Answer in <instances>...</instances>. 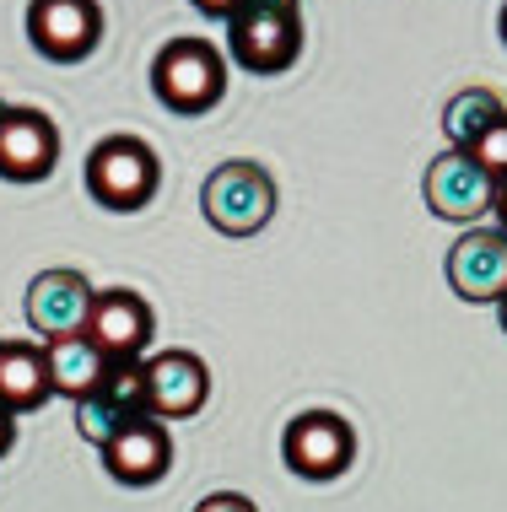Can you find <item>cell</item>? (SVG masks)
Masks as SVG:
<instances>
[{"label":"cell","instance_id":"cell-2","mask_svg":"<svg viewBox=\"0 0 507 512\" xmlns=\"http://www.w3.org/2000/svg\"><path fill=\"white\" fill-rule=\"evenodd\" d=\"M152 92L162 108L195 119L211 114L227 92V60L222 49H211L205 38H168L152 60Z\"/></svg>","mask_w":507,"mask_h":512},{"label":"cell","instance_id":"cell-14","mask_svg":"<svg viewBox=\"0 0 507 512\" xmlns=\"http://www.w3.org/2000/svg\"><path fill=\"white\" fill-rule=\"evenodd\" d=\"M103 464L119 486H157L173 464V437L157 415H141L135 426H125L114 442H103Z\"/></svg>","mask_w":507,"mask_h":512},{"label":"cell","instance_id":"cell-12","mask_svg":"<svg viewBox=\"0 0 507 512\" xmlns=\"http://www.w3.org/2000/svg\"><path fill=\"white\" fill-rule=\"evenodd\" d=\"M448 286L464 302H502L507 292V232H464V238L448 248Z\"/></svg>","mask_w":507,"mask_h":512},{"label":"cell","instance_id":"cell-8","mask_svg":"<svg viewBox=\"0 0 507 512\" xmlns=\"http://www.w3.org/2000/svg\"><path fill=\"white\" fill-rule=\"evenodd\" d=\"M427 211L443 216V221H475V216H491V200H497V178H491L470 151H454L448 146L443 157L427 162Z\"/></svg>","mask_w":507,"mask_h":512},{"label":"cell","instance_id":"cell-15","mask_svg":"<svg viewBox=\"0 0 507 512\" xmlns=\"http://www.w3.org/2000/svg\"><path fill=\"white\" fill-rule=\"evenodd\" d=\"M54 394L49 383V351L33 340H0V405L11 415L38 410Z\"/></svg>","mask_w":507,"mask_h":512},{"label":"cell","instance_id":"cell-20","mask_svg":"<svg viewBox=\"0 0 507 512\" xmlns=\"http://www.w3.org/2000/svg\"><path fill=\"white\" fill-rule=\"evenodd\" d=\"M189 6H195V11H205V17H232V11H238L243 6V0H189Z\"/></svg>","mask_w":507,"mask_h":512},{"label":"cell","instance_id":"cell-24","mask_svg":"<svg viewBox=\"0 0 507 512\" xmlns=\"http://www.w3.org/2000/svg\"><path fill=\"white\" fill-rule=\"evenodd\" d=\"M497 318H502V329H507V292H502V302H497Z\"/></svg>","mask_w":507,"mask_h":512},{"label":"cell","instance_id":"cell-4","mask_svg":"<svg viewBox=\"0 0 507 512\" xmlns=\"http://www.w3.org/2000/svg\"><path fill=\"white\" fill-rule=\"evenodd\" d=\"M200 211L216 232L249 238V232H259L276 216V178L259 168V162L232 157L222 168H211V178L200 184Z\"/></svg>","mask_w":507,"mask_h":512},{"label":"cell","instance_id":"cell-23","mask_svg":"<svg viewBox=\"0 0 507 512\" xmlns=\"http://www.w3.org/2000/svg\"><path fill=\"white\" fill-rule=\"evenodd\" d=\"M497 33H502V44H507V6H502V17H497Z\"/></svg>","mask_w":507,"mask_h":512},{"label":"cell","instance_id":"cell-7","mask_svg":"<svg viewBox=\"0 0 507 512\" xmlns=\"http://www.w3.org/2000/svg\"><path fill=\"white\" fill-rule=\"evenodd\" d=\"M103 6L98 0H33L27 6V44L54 65H76L98 49Z\"/></svg>","mask_w":507,"mask_h":512},{"label":"cell","instance_id":"cell-17","mask_svg":"<svg viewBox=\"0 0 507 512\" xmlns=\"http://www.w3.org/2000/svg\"><path fill=\"white\" fill-rule=\"evenodd\" d=\"M502 114H507V108H502V98L491 87H464L443 108V130H448V141H454V151H470Z\"/></svg>","mask_w":507,"mask_h":512},{"label":"cell","instance_id":"cell-9","mask_svg":"<svg viewBox=\"0 0 507 512\" xmlns=\"http://www.w3.org/2000/svg\"><path fill=\"white\" fill-rule=\"evenodd\" d=\"M60 162V130L44 108H6L0 119V178L11 184H44Z\"/></svg>","mask_w":507,"mask_h":512},{"label":"cell","instance_id":"cell-18","mask_svg":"<svg viewBox=\"0 0 507 512\" xmlns=\"http://www.w3.org/2000/svg\"><path fill=\"white\" fill-rule=\"evenodd\" d=\"M470 157L481 162V168H486L491 178H507V114H502L497 124H491L481 141L470 146Z\"/></svg>","mask_w":507,"mask_h":512},{"label":"cell","instance_id":"cell-25","mask_svg":"<svg viewBox=\"0 0 507 512\" xmlns=\"http://www.w3.org/2000/svg\"><path fill=\"white\" fill-rule=\"evenodd\" d=\"M6 108H11V103H0V119H6Z\"/></svg>","mask_w":507,"mask_h":512},{"label":"cell","instance_id":"cell-21","mask_svg":"<svg viewBox=\"0 0 507 512\" xmlns=\"http://www.w3.org/2000/svg\"><path fill=\"white\" fill-rule=\"evenodd\" d=\"M11 442H17V415H11L6 405H0V459L11 453Z\"/></svg>","mask_w":507,"mask_h":512},{"label":"cell","instance_id":"cell-11","mask_svg":"<svg viewBox=\"0 0 507 512\" xmlns=\"http://www.w3.org/2000/svg\"><path fill=\"white\" fill-rule=\"evenodd\" d=\"M108 362H125V356H146V345L157 335V318L146 308V297L125 292V286H114V292H98L92 297V313H87V329H81Z\"/></svg>","mask_w":507,"mask_h":512},{"label":"cell","instance_id":"cell-1","mask_svg":"<svg viewBox=\"0 0 507 512\" xmlns=\"http://www.w3.org/2000/svg\"><path fill=\"white\" fill-rule=\"evenodd\" d=\"M227 49L249 76H281L303 54V0H243L227 17Z\"/></svg>","mask_w":507,"mask_h":512},{"label":"cell","instance_id":"cell-19","mask_svg":"<svg viewBox=\"0 0 507 512\" xmlns=\"http://www.w3.org/2000/svg\"><path fill=\"white\" fill-rule=\"evenodd\" d=\"M195 512H259L249 496H238V491H216V496H205V502Z\"/></svg>","mask_w":507,"mask_h":512},{"label":"cell","instance_id":"cell-13","mask_svg":"<svg viewBox=\"0 0 507 512\" xmlns=\"http://www.w3.org/2000/svg\"><path fill=\"white\" fill-rule=\"evenodd\" d=\"M205 394H211V372L195 351H157L146 356V399H152L157 421H189Z\"/></svg>","mask_w":507,"mask_h":512},{"label":"cell","instance_id":"cell-6","mask_svg":"<svg viewBox=\"0 0 507 512\" xmlns=\"http://www.w3.org/2000/svg\"><path fill=\"white\" fill-rule=\"evenodd\" d=\"M281 459L303 480H335L356 459V432L346 415H335V410H303L281 432Z\"/></svg>","mask_w":507,"mask_h":512},{"label":"cell","instance_id":"cell-3","mask_svg":"<svg viewBox=\"0 0 507 512\" xmlns=\"http://www.w3.org/2000/svg\"><path fill=\"white\" fill-rule=\"evenodd\" d=\"M162 184V162L141 135H108L87 157V195L103 211H141Z\"/></svg>","mask_w":507,"mask_h":512},{"label":"cell","instance_id":"cell-10","mask_svg":"<svg viewBox=\"0 0 507 512\" xmlns=\"http://www.w3.org/2000/svg\"><path fill=\"white\" fill-rule=\"evenodd\" d=\"M92 281L81 270H44L33 275L27 286V324H33L38 340H65V335H81L87 329V313H92Z\"/></svg>","mask_w":507,"mask_h":512},{"label":"cell","instance_id":"cell-22","mask_svg":"<svg viewBox=\"0 0 507 512\" xmlns=\"http://www.w3.org/2000/svg\"><path fill=\"white\" fill-rule=\"evenodd\" d=\"M491 216L502 221L497 232H507V178H497V200H491Z\"/></svg>","mask_w":507,"mask_h":512},{"label":"cell","instance_id":"cell-5","mask_svg":"<svg viewBox=\"0 0 507 512\" xmlns=\"http://www.w3.org/2000/svg\"><path fill=\"white\" fill-rule=\"evenodd\" d=\"M141 415H152V399H146V362L141 356H125V362H108L103 383L87 399H76V432L103 448L114 442L125 426H135Z\"/></svg>","mask_w":507,"mask_h":512},{"label":"cell","instance_id":"cell-16","mask_svg":"<svg viewBox=\"0 0 507 512\" xmlns=\"http://www.w3.org/2000/svg\"><path fill=\"white\" fill-rule=\"evenodd\" d=\"M44 351H49V383H54V394H65L71 405H76V399H87L103 383V372H108V356L87 335L44 340Z\"/></svg>","mask_w":507,"mask_h":512}]
</instances>
